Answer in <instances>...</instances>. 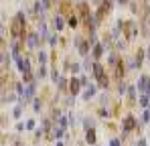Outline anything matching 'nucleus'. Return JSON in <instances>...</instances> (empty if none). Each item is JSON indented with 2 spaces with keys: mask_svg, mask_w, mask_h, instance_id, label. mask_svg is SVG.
Returning a JSON list of instances; mask_svg holds the SVG:
<instances>
[{
  "mask_svg": "<svg viewBox=\"0 0 150 146\" xmlns=\"http://www.w3.org/2000/svg\"><path fill=\"white\" fill-rule=\"evenodd\" d=\"M69 10H71V4H69V2H63V4H61V12H65V14H67Z\"/></svg>",
  "mask_w": 150,
  "mask_h": 146,
  "instance_id": "f257e3e1",
  "label": "nucleus"
}]
</instances>
